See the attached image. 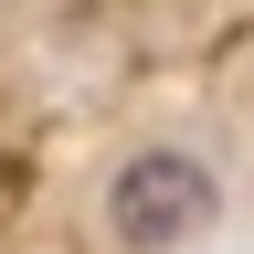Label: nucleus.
I'll return each mask as SVG.
<instances>
[{"mask_svg":"<svg viewBox=\"0 0 254 254\" xmlns=\"http://www.w3.org/2000/svg\"><path fill=\"white\" fill-rule=\"evenodd\" d=\"M212 212H222V180H212V159H190V148H138L106 180V233L127 254H170L190 233H212Z\"/></svg>","mask_w":254,"mask_h":254,"instance_id":"1","label":"nucleus"}]
</instances>
